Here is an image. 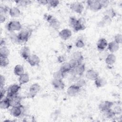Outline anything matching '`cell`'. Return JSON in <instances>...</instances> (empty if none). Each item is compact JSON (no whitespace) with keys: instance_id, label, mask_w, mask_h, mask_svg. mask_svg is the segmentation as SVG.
<instances>
[{"instance_id":"cell-39","label":"cell","mask_w":122,"mask_h":122,"mask_svg":"<svg viewBox=\"0 0 122 122\" xmlns=\"http://www.w3.org/2000/svg\"><path fill=\"white\" fill-rule=\"evenodd\" d=\"M10 9L6 6H1L0 7V14L5 15L8 11H9Z\"/></svg>"},{"instance_id":"cell-45","label":"cell","mask_w":122,"mask_h":122,"mask_svg":"<svg viewBox=\"0 0 122 122\" xmlns=\"http://www.w3.org/2000/svg\"><path fill=\"white\" fill-rule=\"evenodd\" d=\"M5 82V79L4 77L1 75L0 78V87H4Z\"/></svg>"},{"instance_id":"cell-41","label":"cell","mask_w":122,"mask_h":122,"mask_svg":"<svg viewBox=\"0 0 122 122\" xmlns=\"http://www.w3.org/2000/svg\"><path fill=\"white\" fill-rule=\"evenodd\" d=\"M75 46L78 48H82L84 46V41L81 39L78 40L75 43Z\"/></svg>"},{"instance_id":"cell-2","label":"cell","mask_w":122,"mask_h":122,"mask_svg":"<svg viewBox=\"0 0 122 122\" xmlns=\"http://www.w3.org/2000/svg\"><path fill=\"white\" fill-rule=\"evenodd\" d=\"M45 17V20L49 23L50 26L52 28L56 30H57L60 28L61 23L54 16L50 14H46Z\"/></svg>"},{"instance_id":"cell-43","label":"cell","mask_w":122,"mask_h":122,"mask_svg":"<svg viewBox=\"0 0 122 122\" xmlns=\"http://www.w3.org/2000/svg\"><path fill=\"white\" fill-rule=\"evenodd\" d=\"M6 92V90H5L4 87H0V100L4 98Z\"/></svg>"},{"instance_id":"cell-21","label":"cell","mask_w":122,"mask_h":122,"mask_svg":"<svg viewBox=\"0 0 122 122\" xmlns=\"http://www.w3.org/2000/svg\"><path fill=\"white\" fill-rule=\"evenodd\" d=\"M9 13L10 15L12 18H17L20 15V10L17 7H12L10 8Z\"/></svg>"},{"instance_id":"cell-34","label":"cell","mask_w":122,"mask_h":122,"mask_svg":"<svg viewBox=\"0 0 122 122\" xmlns=\"http://www.w3.org/2000/svg\"><path fill=\"white\" fill-rule=\"evenodd\" d=\"M0 66L1 67H5L9 64V60L8 57H4L0 56Z\"/></svg>"},{"instance_id":"cell-44","label":"cell","mask_w":122,"mask_h":122,"mask_svg":"<svg viewBox=\"0 0 122 122\" xmlns=\"http://www.w3.org/2000/svg\"><path fill=\"white\" fill-rule=\"evenodd\" d=\"M100 2L101 4V5L102 6V8H106L108 6L109 1L108 0H100Z\"/></svg>"},{"instance_id":"cell-31","label":"cell","mask_w":122,"mask_h":122,"mask_svg":"<svg viewBox=\"0 0 122 122\" xmlns=\"http://www.w3.org/2000/svg\"><path fill=\"white\" fill-rule=\"evenodd\" d=\"M103 15L108 17L111 19H112L116 16V12L113 9H109L104 11L103 13Z\"/></svg>"},{"instance_id":"cell-10","label":"cell","mask_w":122,"mask_h":122,"mask_svg":"<svg viewBox=\"0 0 122 122\" xmlns=\"http://www.w3.org/2000/svg\"><path fill=\"white\" fill-rule=\"evenodd\" d=\"M113 105V102L109 101H105L101 102L99 105V109L102 112L110 110Z\"/></svg>"},{"instance_id":"cell-25","label":"cell","mask_w":122,"mask_h":122,"mask_svg":"<svg viewBox=\"0 0 122 122\" xmlns=\"http://www.w3.org/2000/svg\"><path fill=\"white\" fill-rule=\"evenodd\" d=\"M94 81L95 85L97 88L102 87L107 83V81L104 78L99 77V76Z\"/></svg>"},{"instance_id":"cell-19","label":"cell","mask_w":122,"mask_h":122,"mask_svg":"<svg viewBox=\"0 0 122 122\" xmlns=\"http://www.w3.org/2000/svg\"><path fill=\"white\" fill-rule=\"evenodd\" d=\"M9 100H10L11 107L18 106L21 105V98L20 96L18 95V94L15 95L13 98Z\"/></svg>"},{"instance_id":"cell-24","label":"cell","mask_w":122,"mask_h":122,"mask_svg":"<svg viewBox=\"0 0 122 122\" xmlns=\"http://www.w3.org/2000/svg\"><path fill=\"white\" fill-rule=\"evenodd\" d=\"M71 59L76 60L80 63H82L84 60V57L81 52L79 51H76L72 53Z\"/></svg>"},{"instance_id":"cell-9","label":"cell","mask_w":122,"mask_h":122,"mask_svg":"<svg viewBox=\"0 0 122 122\" xmlns=\"http://www.w3.org/2000/svg\"><path fill=\"white\" fill-rule=\"evenodd\" d=\"M81 88L76 84L71 85L67 90V94L71 97L77 96L80 92Z\"/></svg>"},{"instance_id":"cell-20","label":"cell","mask_w":122,"mask_h":122,"mask_svg":"<svg viewBox=\"0 0 122 122\" xmlns=\"http://www.w3.org/2000/svg\"><path fill=\"white\" fill-rule=\"evenodd\" d=\"M108 49L112 53L116 52L119 49V44L117 43L114 41H112L108 44Z\"/></svg>"},{"instance_id":"cell-4","label":"cell","mask_w":122,"mask_h":122,"mask_svg":"<svg viewBox=\"0 0 122 122\" xmlns=\"http://www.w3.org/2000/svg\"><path fill=\"white\" fill-rule=\"evenodd\" d=\"M41 90V86L38 83L31 84L29 88V92L27 94L28 98H33Z\"/></svg>"},{"instance_id":"cell-30","label":"cell","mask_w":122,"mask_h":122,"mask_svg":"<svg viewBox=\"0 0 122 122\" xmlns=\"http://www.w3.org/2000/svg\"><path fill=\"white\" fill-rule=\"evenodd\" d=\"M10 54V51L5 46H1L0 48V56L8 57Z\"/></svg>"},{"instance_id":"cell-27","label":"cell","mask_w":122,"mask_h":122,"mask_svg":"<svg viewBox=\"0 0 122 122\" xmlns=\"http://www.w3.org/2000/svg\"><path fill=\"white\" fill-rule=\"evenodd\" d=\"M30 80L29 76L27 73H24L23 74L20 75L19 77V82L20 85L24 84L29 82Z\"/></svg>"},{"instance_id":"cell-46","label":"cell","mask_w":122,"mask_h":122,"mask_svg":"<svg viewBox=\"0 0 122 122\" xmlns=\"http://www.w3.org/2000/svg\"><path fill=\"white\" fill-rule=\"evenodd\" d=\"M37 2H38L39 4H41V5H45L48 4L49 0H40L37 1Z\"/></svg>"},{"instance_id":"cell-38","label":"cell","mask_w":122,"mask_h":122,"mask_svg":"<svg viewBox=\"0 0 122 122\" xmlns=\"http://www.w3.org/2000/svg\"><path fill=\"white\" fill-rule=\"evenodd\" d=\"M86 82L85 80L83 79H79L78 81H77L75 84L77 85L79 87L81 88L84 87L86 85Z\"/></svg>"},{"instance_id":"cell-11","label":"cell","mask_w":122,"mask_h":122,"mask_svg":"<svg viewBox=\"0 0 122 122\" xmlns=\"http://www.w3.org/2000/svg\"><path fill=\"white\" fill-rule=\"evenodd\" d=\"M27 61L31 66H38L40 63V59L39 56L36 54H30Z\"/></svg>"},{"instance_id":"cell-28","label":"cell","mask_w":122,"mask_h":122,"mask_svg":"<svg viewBox=\"0 0 122 122\" xmlns=\"http://www.w3.org/2000/svg\"><path fill=\"white\" fill-rule=\"evenodd\" d=\"M24 73L23 67L20 64L16 65L14 68V73L15 75L20 76Z\"/></svg>"},{"instance_id":"cell-14","label":"cell","mask_w":122,"mask_h":122,"mask_svg":"<svg viewBox=\"0 0 122 122\" xmlns=\"http://www.w3.org/2000/svg\"><path fill=\"white\" fill-rule=\"evenodd\" d=\"M51 84L53 87L57 90H63L65 87V84L61 79H53L52 80Z\"/></svg>"},{"instance_id":"cell-5","label":"cell","mask_w":122,"mask_h":122,"mask_svg":"<svg viewBox=\"0 0 122 122\" xmlns=\"http://www.w3.org/2000/svg\"><path fill=\"white\" fill-rule=\"evenodd\" d=\"M30 35V31L28 30H24L20 31L17 34L19 42H27L28 41Z\"/></svg>"},{"instance_id":"cell-1","label":"cell","mask_w":122,"mask_h":122,"mask_svg":"<svg viewBox=\"0 0 122 122\" xmlns=\"http://www.w3.org/2000/svg\"><path fill=\"white\" fill-rule=\"evenodd\" d=\"M70 25L75 31L82 30L85 29V20L84 18H80L78 19L71 17L69 20Z\"/></svg>"},{"instance_id":"cell-16","label":"cell","mask_w":122,"mask_h":122,"mask_svg":"<svg viewBox=\"0 0 122 122\" xmlns=\"http://www.w3.org/2000/svg\"><path fill=\"white\" fill-rule=\"evenodd\" d=\"M108 44L107 41L105 38H101L97 42V49L100 51H103L107 47Z\"/></svg>"},{"instance_id":"cell-29","label":"cell","mask_w":122,"mask_h":122,"mask_svg":"<svg viewBox=\"0 0 122 122\" xmlns=\"http://www.w3.org/2000/svg\"><path fill=\"white\" fill-rule=\"evenodd\" d=\"M112 22V19L108 17L103 16L102 20L99 22V24L101 26H104L105 25H109Z\"/></svg>"},{"instance_id":"cell-22","label":"cell","mask_w":122,"mask_h":122,"mask_svg":"<svg viewBox=\"0 0 122 122\" xmlns=\"http://www.w3.org/2000/svg\"><path fill=\"white\" fill-rule=\"evenodd\" d=\"M116 60V56L114 54L111 53L107 55L106 57L105 58V61L107 65H113L115 62Z\"/></svg>"},{"instance_id":"cell-36","label":"cell","mask_w":122,"mask_h":122,"mask_svg":"<svg viewBox=\"0 0 122 122\" xmlns=\"http://www.w3.org/2000/svg\"><path fill=\"white\" fill-rule=\"evenodd\" d=\"M59 3L60 1L58 0H49L48 5L50 7L54 8L59 5Z\"/></svg>"},{"instance_id":"cell-18","label":"cell","mask_w":122,"mask_h":122,"mask_svg":"<svg viewBox=\"0 0 122 122\" xmlns=\"http://www.w3.org/2000/svg\"><path fill=\"white\" fill-rule=\"evenodd\" d=\"M20 55L23 59L27 60L30 55V52L29 48L27 46H23L22 47L20 51Z\"/></svg>"},{"instance_id":"cell-23","label":"cell","mask_w":122,"mask_h":122,"mask_svg":"<svg viewBox=\"0 0 122 122\" xmlns=\"http://www.w3.org/2000/svg\"><path fill=\"white\" fill-rule=\"evenodd\" d=\"M10 106H11L10 100L8 98L6 97L5 98L0 100V107L1 109H8Z\"/></svg>"},{"instance_id":"cell-7","label":"cell","mask_w":122,"mask_h":122,"mask_svg":"<svg viewBox=\"0 0 122 122\" xmlns=\"http://www.w3.org/2000/svg\"><path fill=\"white\" fill-rule=\"evenodd\" d=\"M24 109L21 105L18 106L11 107L10 110V114L14 117H19L23 114Z\"/></svg>"},{"instance_id":"cell-32","label":"cell","mask_w":122,"mask_h":122,"mask_svg":"<svg viewBox=\"0 0 122 122\" xmlns=\"http://www.w3.org/2000/svg\"><path fill=\"white\" fill-rule=\"evenodd\" d=\"M16 5L18 7H26L31 3V1L29 0H16L15 1Z\"/></svg>"},{"instance_id":"cell-15","label":"cell","mask_w":122,"mask_h":122,"mask_svg":"<svg viewBox=\"0 0 122 122\" xmlns=\"http://www.w3.org/2000/svg\"><path fill=\"white\" fill-rule=\"evenodd\" d=\"M20 89V86L17 84H13L10 85L7 89V94L10 95L17 94L18 92Z\"/></svg>"},{"instance_id":"cell-12","label":"cell","mask_w":122,"mask_h":122,"mask_svg":"<svg viewBox=\"0 0 122 122\" xmlns=\"http://www.w3.org/2000/svg\"><path fill=\"white\" fill-rule=\"evenodd\" d=\"M85 70V66L84 64L81 63L78 64L75 68L72 69L71 71L74 75L81 76L83 74Z\"/></svg>"},{"instance_id":"cell-8","label":"cell","mask_w":122,"mask_h":122,"mask_svg":"<svg viewBox=\"0 0 122 122\" xmlns=\"http://www.w3.org/2000/svg\"><path fill=\"white\" fill-rule=\"evenodd\" d=\"M70 7L73 11L78 14H81L84 9L83 4L81 3L78 1L74 2L71 3Z\"/></svg>"},{"instance_id":"cell-37","label":"cell","mask_w":122,"mask_h":122,"mask_svg":"<svg viewBox=\"0 0 122 122\" xmlns=\"http://www.w3.org/2000/svg\"><path fill=\"white\" fill-rule=\"evenodd\" d=\"M114 41L115 42H116L117 43L119 44L120 45V44L122 43V35L121 34L118 33L116 35H115L114 36Z\"/></svg>"},{"instance_id":"cell-26","label":"cell","mask_w":122,"mask_h":122,"mask_svg":"<svg viewBox=\"0 0 122 122\" xmlns=\"http://www.w3.org/2000/svg\"><path fill=\"white\" fill-rule=\"evenodd\" d=\"M60 70L64 73L66 74L67 73L70 72L71 71L72 68L69 62H65L62 63L60 67Z\"/></svg>"},{"instance_id":"cell-47","label":"cell","mask_w":122,"mask_h":122,"mask_svg":"<svg viewBox=\"0 0 122 122\" xmlns=\"http://www.w3.org/2000/svg\"><path fill=\"white\" fill-rule=\"evenodd\" d=\"M6 20V17L5 16V15L0 14V23H2L4 22Z\"/></svg>"},{"instance_id":"cell-13","label":"cell","mask_w":122,"mask_h":122,"mask_svg":"<svg viewBox=\"0 0 122 122\" xmlns=\"http://www.w3.org/2000/svg\"><path fill=\"white\" fill-rule=\"evenodd\" d=\"M85 77L89 80L95 81L99 77V73L93 69H89L86 71Z\"/></svg>"},{"instance_id":"cell-40","label":"cell","mask_w":122,"mask_h":122,"mask_svg":"<svg viewBox=\"0 0 122 122\" xmlns=\"http://www.w3.org/2000/svg\"><path fill=\"white\" fill-rule=\"evenodd\" d=\"M72 69H73L74 68H75L76 66H77L78 64H79L80 63H80L79 62H78L77 61H76V60H74L73 59H71L70 61L69 62Z\"/></svg>"},{"instance_id":"cell-33","label":"cell","mask_w":122,"mask_h":122,"mask_svg":"<svg viewBox=\"0 0 122 122\" xmlns=\"http://www.w3.org/2000/svg\"><path fill=\"white\" fill-rule=\"evenodd\" d=\"M65 74V73H64L60 70H59V71H56L53 73V79L62 80V79H63L64 77Z\"/></svg>"},{"instance_id":"cell-42","label":"cell","mask_w":122,"mask_h":122,"mask_svg":"<svg viewBox=\"0 0 122 122\" xmlns=\"http://www.w3.org/2000/svg\"><path fill=\"white\" fill-rule=\"evenodd\" d=\"M66 61V57L64 55H60L57 58V61L59 63H62L65 62Z\"/></svg>"},{"instance_id":"cell-17","label":"cell","mask_w":122,"mask_h":122,"mask_svg":"<svg viewBox=\"0 0 122 122\" xmlns=\"http://www.w3.org/2000/svg\"><path fill=\"white\" fill-rule=\"evenodd\" d=\"M59 36L61 39L67 40L71 37V31L68 29H63L59 32Z\"/></svg>"},{"instance_id":"cell-6","label":"cell","mask_w":122,"mask_h":122,"mask_svg":"<svg viewBox=\"0 0 122 122\" xmlns=\"http://www.w3.org/2000/svg\"><path fill=\"white\" fill-rule=\"evenodd\" d=\"M87 4L88 8L92 11H97L102 8L100 0H88Z\"/></svg>"},{"instance_id":"cell-48","label":"cell","mask_w":122,"mask_h":122,"mask_svg":"<svg viewBox=\"0 0 122 122\" xmlns=\"http://www.w3.org/2000/svg\"><path fill=\"white\" fill-rule=\"evenodd\" d=\"M5 44V41L4 39H1L0 40V46H4Z\"/></svg>"},{"instance_id":"cell-35","label":"cell","mask_w":122,"mask_h":122,"mask_svg":"<svg viewBox=\"0 0 122 122\" xmlns=\"http://www.w3.org/2000/svg\"><path fill=\"white\" fill-rule=\"evenodd\" d=\"M10 38L13 42L14 43H19L18 39V36L17 34L15 33L14 32H10Z\"/></svg>"},{"instance_id":"cell-3","label":"cell","mask_w":122,"mask_h":122,"mask_svg":"<svg viewBox=\"0 0 122 122\" xmlns=\"http://www.w3.org/2000/svg\"><path fill=\"white\" fill-rule=\"evenodd\" d=\"M6 28L10 32L15 31H19L22 28L20 23L17 20H11L8 22L7 24Z\"/></svg>"}]
</instances>
